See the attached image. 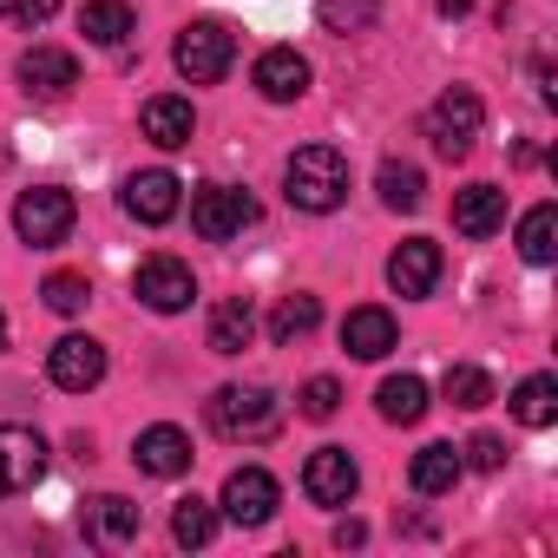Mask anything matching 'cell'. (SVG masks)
I'll list each match as a JSON object with an SVG mask.
<instances>
[{
	"label": "cell",
	"mask_w": 558,
	"mask_h": 558,
	"mask_svg": "<svg viewBox=\"0 0 558 558\" xmlns=\"http://www.w3.org/2000/svg\"><path fill=\"white\" fill-rule=\"evenodd\" d=\"M395 342H401V329H395V316H388V310H375V303L349 310V323H342V349H349L355 362H381Z\"/></svg>",
	"instance_id": "cell-20"
},
{
	"label": "cell",
	"mask_w": 558,
	"mask_h": 558,
	"mask_svg": "<svg viewBox=\"0 0 558 558\" xmlns=\"http://www.w3.org/2000/svg\"><path fill=\"white\" fill-rule=\"evenodd\" d=\"M362 538H368V525H362V519H342V525H336V545H362Z\"/></svg>",
	"instance_id": "cell-36"
},
{
	"label": "cell",
	"mask_w": 558,
	"mask_h": 558,
	"mask_svg": "<svg viewBox=\"0 0 558 558\" xmlns=\"http://www.w3.org/2000/svg\"><path fill=\"white\" fill-rule=\"evenodd\" d=\"M73 223H80V204H73L66 184H34V191L14 197V230H21V243H34V250L66 243Z\"/></svg>",
	"instance_id": "cell-3"
},
{
	"label": "cell",
	"mask_w": 558,
	"mask_h": 558,
	"mask_svg": "<svg viewBox=\"0 0 558 558\" xmlns=\"http://www.w3.org/2000/svg\"><path fill=\"white\" fill-rule=\"evenodd\" d=\"M381 21V0H323V27L329 34H368Z\"/></svg>",
	"instance_id": "cell-32"
},
{
	"label": "cell",
	"mask_w": 558,
	"mask_h": 558,
	"mask_svg": "<svg viewBox=\"0 0 558 558\" xmlns=\"http://www.w3.org/2000/svg\"><path fill=\"white\" fill-rule=\"evenodd\" d=\"M460 473H466V460H460V447H447V440H427V447L414 453V466H408V480H414V493H421V499L453 493V486H460Z\"/></svg>",
	"instance_id": "cell-21"
},
{
	"label": "cell",
	"mask_w": 558,
	"mask_h": 558,
	"mask_svg": "<svg viewBox=\"0 0 558 558\" xmlns=\"http://www.w3.org/2000/svg\"><path fill=\"white\" fill-rule=\"evenodd\" d=\"M217 525H223V512L210 506V499H178V512H171V538L184 545V551H204L210 538H217Z\"/></svg>",
	"instance_id": "cell-28"
},
{
	"label": "cell",
	"mask_w": 558,
	"mask_h": 558,
	"mask_svg": "<svg viewBox=\"0 0 558 558\" xmlns=\"http://www.w3.org/2000/svg\"><path fill=\"white\" fill-rule=\"evenodd\" d=\"M512 421L519 427H551L558 421V381L551 375H525L512 388Z\"/></svg>",
	"instance_id": "cell-27"
},
{
	"label": "cell",
	"mask_w": 558,
	"mask_h": 558,
	"mask_svg": "<svg viewBox=\"0 0 558 558\" xmlns=\"http://www.w3.org/2000/svg\"><path fill=\"white\" fill-rule=\"evenodd\" d=\"M230 60H236V34H230L223 21H191V27L178 34V47H171V66H178L191 86H217V80L230 73Z\"/></svg>",
	"instance_id": "cell-5"
},
{
	"label": "cell",
	"mask_w": 558,
	"mask_h": 558,
	"mask_svg": "<svg viewBox=\"0 0 558 558\" xmlns=\"http://www.w3.org/2000/svg\"><path fill=\"white\" fill-rule=\"evenodd\" d=\"M375 408H381L388 427H414V421L427 414V381H421V375H388V381L375 388Z\"/></svg>",
	"instance_id": "cell-23"
},
{
	"label": "cell",
	"mask_w": 558,
	"mask_h": 558,
	"mask_svg": "<svg viewBox=\"0 0 558 558\" xmlns=\"http://www.w3.org/2000/svg\"><path fill=\"white\" fill-rule=\"evenodd\" d=\"M60 14V0H0V21H14V27H40Z\"/></svg>",
	"instance_id": "cell-35"
},
{
	"label": "cell",
	"mask_w": 558,
	"mask_h": 558,
	"mask_svg": "<svg viewBox=\"0 0 558 558\" xmlns=\"http://www.w3.org/2000/svg\"><path fill=\"white\" fill-rule=\"evenodd\" d=\"M132 296H138L151 316H184V310L197 303V276H191V263H178V256H145V263L132 269Z\"/></svg>",
	"instance_id": "cell-7"
},
{
	"label": "cell",
	"mask_w": 558,
	"mask_h": 558,
	"mask_svg": "<svg viewBox=\"0 0 558 558\" xmlns=\"http://www.w3.org/2000/svg\"><path fill=\"white\" fill-rule=\"evenodd\" d=\"M138 525H145V512H138L125 493H99V499L86 506V545H99V551L132 545V538H138Z\"/></svg>",
	"instance_id": "cell-17"
},
{
	"label": "cell",
	"mask_w": 558,
	"mask_h": 558,
	"mask_svg": "<svg viewBox=\"0 0 558 558\" xmlns=\"http://www.w3.org/2000/svg\"><path fill=\"white\" fill-rule=\"evenodd\" d=\"M283 197H290L296 210H310V217L342 210V197H349V158H342L336 145H303V151H290V165H283Z\"/></svg>",
	"instance_id": "cell-2"
},
{
	"label": "cell",
	"mask_w": 558,
	"mask_h": 558,
	"mask_svg": "<svg viewBox=\"0 0 558 558\" xmlns=\"http://www.w3.org/2000/svg\"><path fill=\"white\" fill-rule=\"evenodd\" d=\"M440 395H447L453 408H486V401H493V375L473 368V362H453V368L440 375Z\"/></svg>",
	"instance_id": "cell-30"
},
{
	"label": "cell",
	"mask_w": 558,
	"mask_h": 558,
	"mask_svg": "<svg viewBox=\"0 0 558 558\" xmlns=\"http://www.w3.org/2000/svg\"><path fill=\"white\" fill-rule=\"evenodd\" d=\"M375 191H381V204H388V210H421V197H427V178H421V165H408V158H388V165L375 171Z\"/></svg>",
	"instance_id": "cell-25"
},
{
	"label": "cell",
	"mask_w": 558,
	"mask_h": 558,
	"mask_svg": "<svg viewBox=\"0 0 558 558\" xmlns=\"http://www.w3.org/2000/svg\"><path fill=\"white\" fill-rule=\"evenodd\" d=\"M355 486H362V466H355L349 447H316V453L303 460V493H310L316 506H349Z\"/></svg>",
	"instance_id": "cell-12"
},
{
	"label": "cell",
	"mask_w": 558,
	"mask_h": 558,
	"mask_svg": "<svg viewBox=\"0 0 558 558\" xmlns=\"http://www.w3.org/2000/svg\"><path fill=\"white\" fill-rule=\"evenodd\" d=\"M453 230L473 236V243L499 236V230H506V191H499V184H466V191H453Z\"/></svg>",
	"instance_id": "cell-18"
},
{
	"label": "cell",
	"mask_w": 558,
	"mask_h": 558,
	"mask_svg": "<svg viewBox=\"0 0 558 558\" xmlns=\"http://www.w3.org/2000/svg\"><path fill=\"white\" fill-rule=\"evenodd\" d=\"M519 256L538 263V269L558 256V204H532V210L519 217Z\"/></svg>",
	"instance_id": "cell-26"
},
{
	"label": "cell",
	"mask_w": 558,
	"mask_h": 558,
	"mask_svg": "<svg viewBox=\"0 0 558 558\" xmlns=\"http://www.w3.org/2000/svg\"><path fill=\"white\" fill-rule=\"evenodd\" d=\"M47 375H53V388H66V395L99 388V381H106V342H93V336H60V342L47 349Z\"/></svg>",
	"instance_id": "cell-11"
},
{
	"label": "cell",
	"mask_w": 558,
	"mask_h": 558,
	"mask_svg": "<svg viewBox=\"0 0 558 558\" xmlns=\"http://www.w3.org/2000/svg\"><path fill=\"white\" fill-rule=\"evenodd\" d=\"M296 408H303L310 421H336V408H342V381H336V375H316V381H303Z\"/></svg>",
	"instance_id": "cell-33"
},
{
	"label": "cell",
	"mask_w": 558,
	"mask_h": 558,
	"mask_svg": "<svg viewBox=\"0 0 558 558\" xmlns=\"http://www.w3.org/2000/svg\"><path fill=\"white\" fill-rule=\"evenodd\" d=\"M47 480V440L21 421H0V499L34 493Z\"/></svg>",
	"instance_id": "cell-8"
},
{
	"label": "cell",
	"mask_w": 558,
	"mask_h": 558,
	"mask_svg": "<svg viewBox=\"0 0 558 558\" xmlns=\"http://www.w3.org/2000/svg\"><path fill=\"white\" fill-rule=\"evenodd\" d=\"M440 269H447L440 243H434V236H408V243L388 256V290H395V296H434Z\"/></svg>",
	"instance_id": "cell-14"
},
{
	"label": "cell",
	"mask_w": 558,
	"mask_h": 558,
	"mask_svg": "<svg viewBox=\"0 0 558 558\" xmlns=\"http://www.w3.org/2000/svg\"><path fill=\"white\" fill-rule=\"evenodd\" d=\"M0 342H8V316H0Z\"/></svg>",
	"instance_id": "cell-38"
},
{
	"label": "cell",
	"mask_w": 558,
	"mask_h": 558,
	"mask_svg": "<svg viewBox=\"0 0 558 558\" xmlns=\"http://www.w3.org/2000/svg\"><path fill=\"white\" fill-rule=\"evenodd\" d=\"M80 34L93 47H125L138 34V14H132V0H86L80 8Z\"/></svg>",
	"instance_id": "cell-22"
},
{
	"label": "cell",
	"mask_w": 558,
	"mask_h": 558,
	"mask_svg": "<svg viewBox=\"0 0 558 558\" xmlns=\"http://www.w3.org/2000/svg\"><path fill=\"white\" fill-rule=\"evenodd\" d=\"M250 80H256V93L269 106H296L310 93V60L296 47H269V53H256V73Z\"/></svg>",
	"instance_id": "cell-16"
},
{
	"label": "cell",
	"mask_w": 558,
	"mask_h": 558,
	"mask_svg": "<svg viewBox=\"0 0 558 558\" xmlns=\"http://www.w3.org/2000/svg\"><path fill=\"white\" fill-rule=\"evenodd\" d=\"M276 506H283V493H276V480L263 473V466H236L230 480H223V493H217V512L230 519V525H269L276 519Z\"/></svg>",
	"instance_id": "cell-9"
},
{
	"label": "cell",
	"mask_w": 558,
	"mask_h": 558,
	"mask_svg": "<svg viewBox=\"0 0 558 558\" xmlns=\"http://www.w3.org/2000/svg\"><path fill=\"white\" fill-rule=\"evenodd\" d=\"M250 336H256V310H250L243 296H230V303L210 310V349H217V355H243Z\"/></svg>",
	"instance_id": "cell-24"
},
{
	"label": "cell",
	"mask_w": 558,
	"mask_h": 558,
	"mask_svg": "<svg viewBox=\"0 0 558 558\" xmlns=\"http://www.w3.org/2000/svg\"><path fill=\"white\" fill-rule=\"evenodd\" d=\"M40 296H47V310H53V316H80V310L93 303V283H86L80 269H53L47 283H40Z\"/></svg>",
	"instance_id": "cell-31"
},
{
	"label": "cell",
	"mask_w": 558,
	"mask_h": 558,
	"mask_svg": "<svg viewBox=\"0 0 558 558\" xmlns=\"http://www.w3.org/2000/svg\"><path fill=\"white\" fill-rule=\"evenodd\" d=\"M204 421H210L217 440L256 447V440H269L276 427H283V401H276L269 388H256V381H230V388H217L204 401Z\"/></svg>",
	"instance_id": "cell-1"
},
{
	"label": "cell",
	"mask_w": 558,
	"mask_h": 558,
	"mask_svg": "<svg viewBox=\"0 0 558 558\" xmlns=\"http://www.w3.org/2000/svg\"><path fill=\"white\" fill-rule=\"evenodd\" d=\"M256 223V197L243 184H197L191 191V230L204 243H230Z\"/></svg>",
	"instance_id": "cell-6"
},
{
	"label": "cell",
	"mask_w": 558,
	"mask_h": 558,
	"mask_svg": "<svg viewBox=\"0 0 558 558\" xmlns=\"http://www.w3.org/2000/svg\"><path fill=\"white\" fill-rule=\"evenodd\" d=\"M138 125H145V138H151L158 151H184V145H191V132H197V112H191V99L158 93V99H145Z\"/></svg>",
	"instance_id": "cell-19"
},
{
	"label": "cell",
	"mask_w": 558,
	"mask_h": 558,
	"mask_svg": "<svg viewBox=\"0 0 558 558\" xmlns=\"http://www.w3.org/2000/svg\"><path fill=\"white\" fill-rule=\"evenodd\" d=\"M119 204H125V217H138V223H171L178 204H184V184H178L165 165H151V171H132V178L119 184Z\"/></svg>",
	"instance_id": "cell-10"
},
{
	"label": "cell",
	"mask_w": 558,
	"mask_h": 558,
	"mask_svg": "<svg viewBox=\"0 0 558 558\" xmlns=\"http://www.w3.org/2000/svg\"><path fill=\"white\" fill-rule=\"evenodd\" d=\"M316 323H323V303L296 290V296H283V303H276V316H269V342H276V349H290V342H303Z\"/></svg>",
	"instance_id": "cell-29"
},
{
	"label": "cell",
	"mask_w": 558,
	"mask_h": 558,
	"mask_svg": "<svg viewBox=\"0 0 558 558\" xmlns=\"http://www.w3.org/2000/svg\"><path fill=\"white\" fill-rule=\"evenodd\" d=\"M132 460H138V473H151V480H178V473H191V434L171 427V421H151V427L132 440Z\"/></svg>",
	"instance_id": "cell-15"
},
{
	"label": "cell",
	"mask_w": 558,
	"mask_h": 558,
	"mask_svg": "<svg viewBox=\"0 0 558 558\" xmlns=\"http://www.w3.org/2000/svg\"><path fill=\"white\" fill-rule=\"evenodd\" d=\"M460 460L480 466V473H499V466H506V440H499V434H473V440L460 447Z\"/></svg>",
	"instance_id": "cell-34"
},
{
	"label": "cell",
	"mask_w": 558,
	"mask_h": 558,
	"mask_svg": "<svg viewBox=\"0 0 558 558\" xmlns=\"http://www.w3.org/2000/svg\"><path fill=\"white\" fill-rule=\"evenodd\" d=\"M480 125H486V106H480L473 86H447V93L427 106V138H434V151H440L447 165H460V158L473 151Z\"/></svg>",
	"instance_id": "cell-4"
},
{
	"label": "cell",
	"mask_w": 558,
	"mask_h": 558,
	"mask_svg": "<svg viewBox=\"0 0 558 558\" xmlns=\"http://www.w3.org/2000/svg\"><path fill=\"white\" fill-rule=\"evenodd\" d=\"M14 73H21L27 99H66L80 86V53H66V47H27Z\"/></svg>",
	"instance_id": "cell-13"
},
{
	"label": "cell",
	"mask_w": 558,
	"mask_h": 558,
	"mask_svg": "<svg viewBox=\"0 0 558 558\" xmlns=\"http://www.w3.org/2000/svg\"><path fill=\"white\" fill-rule=\"evenodd\" d=\"M434 8H440L447 21H460V14H473V0H434Z\"/></svg>",
	"instance_id": "cell-37"
}]
</instances>
